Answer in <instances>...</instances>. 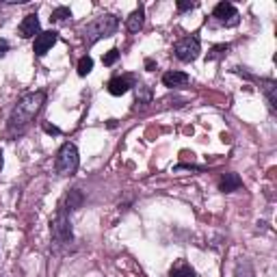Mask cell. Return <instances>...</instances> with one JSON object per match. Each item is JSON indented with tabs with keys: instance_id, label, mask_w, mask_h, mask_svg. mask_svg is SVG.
<instances>
[{
	"instance_id": "11",
	"label": "cell",
	"mask_w": 277,
	"mask_h": 277,
	"mask_svg": "<svg viewBox=\"0 0 277 277\" xmlns=\"http://www.w3.org/2000/svg\"><path fill=\"white\" fill-rule=\"evenodd\" d=\"M189 83V74L187 71H167V74H162V85L173 89V87H182V85H187Z\"/></svg>"
},
{
	"instance_id": "12",
	"label": "cell",
	"mask_w": 277,
	"mask_h": 277,
	"mask_svg": "<svg viewBox=\"0 0 277 277\" xmlns=\"http://www.w3.org/2000/svg\"><path fill=\"white\" fill-rule=\"evenodd\" d=\"M260 89L264 91L266 102L271 108H277V83L271 78H260Z\"/></svg>"
},
{
	"instance_id": "10",
	"label": "cell",
	"mask_w": 277,
	"mask_h": 277,
	"mask_svg": "<svg viewBox=\"0 0 277 277\" xmlns=\"http://www.w3.org/2000/svg\"><path fill=\"white\" fill-rule=\"evenodd\" d=\"M243 187V180L238 173H223L221 180H219V191L221 193H234Z\"/></svg>"
},
{
	"instance_id": "26",
	"label": "cell",
	"mask_w": 277,
	"mask_h": 277,
	"mask_svg": "<svg viewBox=\"0 0 277 277\" xmlns=\"http://www.w3.org/2000/svg\"><path fill=\"white\" fill-rule=\"evenodd\" d=\"M0 171H3V150H0Z\"/></svg>"
},
{
	"instance_id": "19",
	"label": "cell",
	"mask_w": 277,
	"mask_h": 277,
	"mask_svg": "<svg viewBox=\"0 0 277 277\" xmlns=\"http://www.w3.org/2000/svg\"><path fill=\"white\" fill-rule=\"evenodd\" d=\"M91 69H94V59L91 57H83L78 61V76H87Z\"/></svg>"
},
{
	"instance_id": "14",
	"label": "cell",
	"mask_w": 277,
	"mask_h": 277,
	"mask_svg": "<svg viewBox=\"0 0 277 277\" xmlns=\"http://www.w3.org/2000/svg\"><path fill=\"white\" fill-rule=\"evenodd\" d=\"M143 22H145V9H143V5H139L135 11L130 13V17L126 20V26H128L130 33H137V30H141Z\"/></svg>"
},
{
	"instance_id": "22",
	"label": "cell",
	"mask_w": 277,
	"mask_h": 277,
	"mask_svg": "<svg viewBox=\"0 0 277 277\" xmlns=\"http://www.w3.org/2000/svg\"><path fill=\"white\" fill-rule=\"evenodd\" d=\"M178 11H191V9L197 7V3H191V0H178Z\"/></svg>"
},
{
	"instance_id": "2",
	"label": "cell",
	"mask_w": 277,
	"mask_h": 277,
	"mask_svg": "<svg viewBox=\"0 0 277 277\" xmlns=\"http://www.w3.org/2000/svg\"><path fill=\"white\" fill-rule=\"evenodd\" d=\"M117 26H119V17L106 13V15L96 17L94 22H89L87 26H83V30H80V35H83L85 44H87V46H91V44H96L98 39L110 37V35L117 30Z\"/></svg>"
},
{
	"instance_id": "13",
	"label": "cell",
	"mask_w": 277,
	"mask_h": 277,
	"mask_svg": "<svg viewBox=\"0 0 277 277\" xmlns=\"http://www.w3.org/2000/svg\"><path fill=\"white\" fill-rule=\"evenodd\" d=\"M83 204H85V195H83V191L80 189H71L69 193H67V197H65V210L67 212H74V210H78V208H83Z\"/></svg>"
},
{
	"instance_id": "21",
	"label": "cell",
	"mask_w": 277,
	"mask_h": 277,
	"mask_svg": "<svg viewBox=\"0 0 277 277\" xmlns=\"http://www.w3.org/2000/svg\"><path fill=\"white\" fill-rule=\"evenodd\" d=\"M236 277H253V269L249 262H241L236 266Z\"/></svg>"
},
{
	"instance_id": "17",
	"label": "cell",
	"mask_w": 277,
	"mask_h": 277,
	"mask_svg": "<svg viewBox=\"0 0 277 277\" xmlns=\"http://www.w3.org/2000/svg\"><path fill=\"white\" fill-rule=\"evenodd\" d=\"M67 17H71L69 7H57L52 11V15H50V22H65Z\"/></svg>"
},
{
	"instance_id": "1",
	"label": "cell",
	"mask_w": 277,
	"mask_h": 277,
	"mask_svg": "<svg viewBox=\"0 0 277 277\" xmlns=\"http://www.w3.org/2000/svg\"><path fill=\"white\" fill-rule=\"evenodd\" d=\"M46 102V91H30V94H24L17 100V104L13 106L11 115H9L7 121V135L9 137H20L30 128V124L35 121L37 113L42 110Z\"/></svg>"
},
{
	"instance_id": "20",
	"label": "cell",
	"mask_w": 277,
	"mask_h": 277,
	"mask_svg": "<svg viewBox=\"0 0 277 277\" xmlns=\"http://www.w3.org/2000/svg\"><path fill=\"white\" fill-rule=\"evenodd\" d=\"M119 61V50L117 48H113V50H108V52L102 57V63H104L106 67H110V65H115Z\"/></svg>"
},
{
	"instance_id": "25",
	"label": "cell",
	"mask_w": 277,
	"mask_h": 277,
	"mask_svg": "<svg viewBox=\"0 0 277 277\" xmlns=\"http://www.w3.org/2000/svg\"><path fill=\"white\" fill-rule=\"evenodd\" d=\"M154 67H156V61H154V59H145V69L147 71H154Z\"/></svg>"
},
{
	"instance_id": "6",
	"label": "cell",
	"mask_w": 277,
	"mask_h": 277,
	"mask_svg": "<svg viewBox=\"0 0 277 277\" xmlns=\"http://www.w3.org/2000/svg\"><path fill=\"white\" fill-rule=\"evenodd\" d=\"M212 17L217 20L219 24H225V26L238 24V11H236V7L232 3H219L217 7H214Z\"/></svg>"
},
{
	"instance_id": "5",
	"label": "cell",
	"mask_w": 277,
	"mask_h": 277,
	"mask_svg": "<svg viewBox=\"0 0 277 277\" xmlns=\"http://www.w3.org/2000/svg\"><path fill=\"white\" fill-rule=\"evenodd\" d=\"M199 52H201V44L195 35L182 37L180 42H176V46H173V54H176V59L182 61V63H191V61L199 57Z\"/></svg>"
},
{
	"instance_id": "16",
	"label": "cell",
	"mask_w": 277,
	"mask_h": 277,
	"mask_svg": "<svg viewBox=\"0 0 277 277\" xmlns=\"http://www.w3.org/2000/svg\"><path fill=\"white\" fill-rule=\"evenodd\" d=\"M135 87H137V104H141V106L152 104V100H154L152 87H147V85H135Z\"/></svg>"
},
{
	"instance_id": "7",
	"label": "cell",
	"mask_w": 277,
	"mask_h": 277,
	"mask_svg": "<svg viewBox=\"0 0 277 277\" xmlns=\"http://www.w3.org/2000/svg\"><path fill=\"white\" fill-rule=\"evenodd\" d=\"M57 39H59V35L54 30H44V33H39L35 37V46H33L35 57H46L50 52V48L57 44Z\"/></svg>"
},
{
	"instance_id": "8",
	"label": "cell",
	"mask_w": 277,
	"mask_h": 277,
	"mask_svg": "<svg viewBox=\"0 0 277 277\" xmlns=\"http://www.w3.org/2000/svg\"><path fill=\"white\" fill-rule=\"evenodd\" d=\"M132 87H135V78H132V76H117V78L108 80V85H106L108 94H110V96H115V98L128 94Z\"/></svg>"
},
{
	"instance_id": "4",
	"label": "cell",
	"mask_w": 277,
	"mask_h": 277,
	"mask_svg": "<svg viewBox=\"0 0 277 277\" xmlns=\"http://www.w3.org/2000/svg\"><path fill=\"white\" fill-rule=\"evenodd\" d=\"M50 234H52V241L57 245H67L74 241V232H71V223L65 208H59L52 221H50Z\"/></svg>"
},
{
	"instance_id": "3",
	"label": "cell",
	"mask_w": 277,
	"mask_h": 277,
	"mask_svg": "<svg viewBox=\"0 0 277 277\" xmlns=\"http://www.w3.org/2000/svg\"><path fill=\"white\" fill-rule=\"evenodd\" d=\"M80 165V158H78V150L74 143H63L57 154V173L59 176H74L76 169Z\"/></svg>"
},
{
	"instance_id": "24",
	"label": "cell",
	"mask_w": 277,
	"mask_h": 277,
	"mask_svg": "<svg viewBox=\"0 0 277 277\" xmlns=\"http://www.w3.org/2000/svg\"><path fill=\"white\" fill-rule=\"evenodd\" d=\"M7 52H9V42L7 39H0V59H3Z\"/></svg>"
},
{
	"instance_id": "23",
	"label": "cell",
	"mask_w": 277,
	"mask_h": 277,
	"mask_svg": "<svg viewBox=\"0 0 277 277\" xmlns=\"http://www.w3.org/2000/svg\"><path fill=\"white\" fill-rule=\"evenodd\" d=\"M44 132H48V135H54V137L61 135V130L57 126H52V124H44Z\"/></svg>"
},
{
	"instance_id": "9",
	"label": "cell",
	"mask_w": 277,
	"mask_h": 277,
	"mask_svg": "<svg viewBox=\"0 0 277 277\" xmlns=\"http://www.w3.org/2000/svg\"><path fill=\"white\" fill-rule=\"evenodd\" d=\"M17 33H20V37H24V39H30V37L39 35V17H37V13L26 15L22 20V24L17 26Z\"/></svg>"
},
{
	"instance_id": "18",
	"label": "cell",
	"mask_w": 277,
	"mask_h": 277,
	"mask_svg": "<svg viewBox=\"0 0 277 277\" xmlns=\"http://www.w3.org/2000/svg\"><path fill=\"white\" fill-rule=\"evenodd\" d=\"M230 50V44H219V46H214L210 52H208V57H206V61H217V59H221L225 52Z\"/></svg>"
},
{
	"instance_id": "15",
	"label": "cell",
	"mask_w": 277,
	"mask_h": 277,
	"mask_svg": "<svg viewBox=\"0 0 277 277\" xmlns=\"http://www.w3.org/2000/svg\"><path fill=\"white\" fill-rule=\"evenodd\" d=\"M169 277H195V269L187 260H178L169 269Z\"/></svg>"
}]
</instances>
